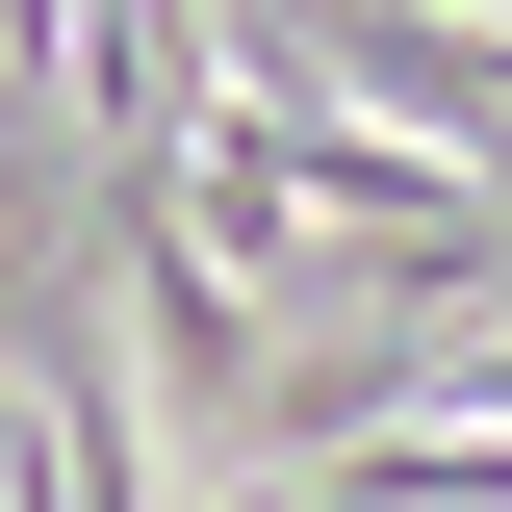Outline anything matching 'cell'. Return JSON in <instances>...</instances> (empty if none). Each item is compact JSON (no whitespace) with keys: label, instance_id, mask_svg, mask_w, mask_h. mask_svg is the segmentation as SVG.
Segmentation results:
<instances>
[{"label":"cell","instance_id":"6da1fadb","mask_svg":"<svg viewBox=\"0 0 512 512\" xmlns=\"http://www.w3.org/2000/svg\"><path fill=\"white\" fill-rule=\"evenodd\" d=\"M205 512H231V487H205Z\"/></svg>","mask_w":512,"mask_h":512}]
</instances>
